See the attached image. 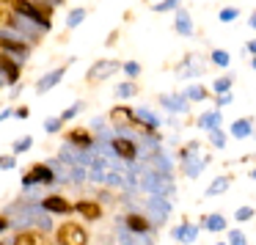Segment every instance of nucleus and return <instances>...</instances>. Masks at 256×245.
<instances>
[{
	"label": "nucleus",
	"instance_id": "nucleus-28",
	"mask_svg": "<svg viewBox=\"0 0 256 245\" xmlns=\"http://www.w3.org/2000/svg\"><path fill=\"white\" fill-rule=\"evenodd\" d=\"M185 99H196V102H201V99H207V88L204 85H190L188 91L182 94Z\"/></svg>",
	"mask_w": 256,
	"mask_h": 245
},
{
	"label": "nucleus",
	"instance_id": "nucleus-48",
	"mask_svg": "<svg viewBox=\"0 0 256 245\" xmlns=\"http://www.w3.org/2000/svg\"><path fill=\"white\" fill-rule=\"evenodd\" d=\"M248 22H251V28H254V31H256V14H254V17H251V19H248Z\"/></svg>",
	"mask_w": 256,
	"mask_h": 245
},
{
	"label": "nucleus",
	"instance_id": "nucleus-22",
	"mask_svg": "<svg viewBox=\"0 0 256 245\" xmlns=\"http://www.w3.org/2000/svg\"><path fill=\"white\" fill-rule=\"evenodd\" d=\"M119 245H152V240L135 231H119Z\"/></svg>",
	"mask_w": 256,
	"mask_h": 245
},
{
	"label": "nucleus",
	"instance_id": "nucleus-20",
	"mask_svg": "<svg viewBox=\"0 0 256 245\" xmlns=\"http://www.w3.org/2000/svg\"><path fill=\"white\" fill-rule=\"evenodd\" d=\"M135 118H138V124H141V127H149V130H154V127H160V118L154 116L152 110H146V108H138L135 110Z\"/></svg>",
	"mask_w": 256,
	"mask_h": 245
},
{
	"label": "nucleus",
	"instance_id": "nucleus-3",
	"mask_svg": "<svg viewBox=\"0 0 256 245\" xmlns=\"http://www.w3.org/2000/svg\"><path fill=\"white\" fill-rule=\"evenodd\" d=\"M11 6H14V14L36 22V25L44 28V31H50V17H47V11H44L42 6H36L31 0H11Z\"/></svg>",
	"mask_w": 256,
	"mask_h": 245
},
{
	"label": "nucleus",
	"instance_id": "nucleus-43",
	"mask_svg": "<svg viewBox=\"0 0 256 245\" xmlns=\"http://www.w3.org/2000/svg\"><path fill=\"white\" fill-rule=\"evenodd\" d=\"M31 3H36V6H42L44 11H50L52 6H61V3H64V0H31Z\"/></svg>",
	"mask_w": 256,
	"mask_h": 245
},
{
	"label": "nucleus",
	"instance_id": "nucleus-45",
	"mask_svg": "<svg viewBox=\"0 0 256 245\" xmlns=\"http://www.w3.org/2000/svg\"><path fill=\"white\" fill-rule=\"evenodd\" d=\"M11 226V220L9 218H3V215H0V231H6V229Z\"/></svg>",
	"mask_w": 256,
	"mask_h": 245
},
{
	"label": "nucleus",
	"instance_id": "nucleus-9",
	"mask_svg": "<svg viewBox=\"0 0 256 245\" xmlns=\"http://www.w3.org/2000/svg\"><path fill=\"white\" fill-rule=\"evenodd\" d=\"M121 64H116V61H96L94 66L85 72V80L88 83H99V80H105V77H111L113 72H119Z\"/></svg>",
	"mask_w": 256,
	"mask_h": 245
},
{
	"label": "nucleus",
	"instance_id": "nucleus-26",
	"mask_svg": "<svg viewBox=\"0 0 256 245\" xmlns=\"http://www.w3.org/2000/svg\"><path fill=\"white\" fill-rule=\"evenodd\" d=\"M231 85H234V77L223 75V77H218V80L212 83V91H215V94H229Z\"/></svg>",
	"mask_w": 256,
	"mask_h": 245
},
{
	"label": "nucleus",
	"instance_id": "nucleus-35",
	"mask_svg": "<svg viewBox=\"0 0 256 245\" xmlns=\"http://www.w3.org/2000/svg\"><path fill=\"white\" fill-rule=\"evenodd\" d=\"M17 168V157L14 154H0V171H11Z\"/></svg>",
	"mask_w": 256,
	"mask_h": 245
},
{
	"label": "nucleus",
	"instance_id": "nucleus-5",
	"mask_svg": "<svg viewBox=\"0 0 256 245\" xmlns=\"http://www.w3.org/2000/svg\"><path fill=\"white\" fill-rule=\"evenodd\" d=\"M0 52H6V55H11V58L17 55V61H25L28 52H31V47H28L17 33L11 36V33H6V31H0Z\"/></svg>",
	"mask_w": 256,
	"mask_h": 245
},
{
	"label": "nucleus",
	"instance_id": "nucleus-11",
	"mask_svg": "<svg viewBox=\"0 0 256 245\" xmlns=\"http://www.w3.org/2000/svg\"><path fill=\"white\" fill-rule=\"evenodd\" d=\"M66 144L75 146V149H83V152H91L94 149V135L85 132V130H72V132H66Z\"/></svg>",
	"mask_w": 256,
	"mask_h": 245
},
{
	"label": "nucleus",
	"instance_id": "nucleus-27",
	"mask_svg": "<svg viewBox=\"0 0 256 245\" xmlns=\"http://www.w3.org/2000/svg\"><path fill=\"white\" fill-rule=\"evenodd\" d=\"M201 168H204V160H185V174H188L190 179H196L198 174H201Z\"/></svg>",
	"mask_w": 256,
	"mask_h": 245
},
{
	"label": "nucleus",
	"instance_id": "nucleus-14",
	"mask_svg": "<svg viewBox=\"0 0 256 245\" xmlns=\"http://www.w3.org/2000/svg\"><path fill=\"white\" fill-rule=\"evenodd\" d=\"M0 75L6 77V83L19 80V64L11 55H6V52H0Z\"/></svg>",
	"mask_w": 256,
	"mask_h": 245
},
{
	"label": "nucleus",
	"instance_id": "nucleus-8",
	"mask_svg": "<svg viewBox=\"0 0 256 245\" xmlns=\"http://www.w3.org/2000/svg\"><path fill=\"white\" fill-rule=\"evenodd\" d=\"M113 149V152H116V157H119V160H127V163H132L138 157V146H135V141H132V138H127V135H116L111 141V144H108Z\"/></svg>",
	"mask_w": 256,
	"mask_h": 245
},
{
	"label": "nucleus",
	"instance_id": "nucleus-23",
	"mask_svg": "<svg viewBox=\"0 0 256 245\" xmlns=\"http://www.w3.org/2000/svg\"><path fill=\"white\" fill-rule=\"evenodd\" d=\"M162 108L165 110H174V113H185V110L190 108L188 102H185V97H162Z\"/></svg>",
	"mask_w": 256,
	"mask_h": 245
},
{
	"label": "nucleus",
	"instance_id": "nucleus-15",
	"mask_svg": "<svg viewBox=\"0 0 256 245\" xmlns=\"http://www.w3.org/2000/svg\"><path fill=\"white\" fill-rule=\"evenodd\" d=\"M129 231H135V234H146L149 229H152V220L146 218V215H138V212H127V218H124Z\"/></svg>",
	"mask_w": 256,
	"mask_h": 245
},
{
	"label": "nucleus",
	"instance_id": "nucleus-37",
	"mask_svg": "<svg viewBox=\"0 0 256 245\" xmlns=\"http://www.w3.org/2000/svg\"><path fill=\"white\" fill-rule=\"evenodd\" d=\"M237 17H240V11L234 9V6H229V9H223V11H221V22H234Z\"/></svg>",
	"mask_w": 256,
	"mask_h": 245
},
{
	"label": "nucleus",
	"instance_id": "nucleus-38",
	"mask_svg": "<svg viewBox=\"0 0 256 245\" xmlns=\"http://www.w3.org/2000/svg\"><path fill=\"white\" fill-rule=\"evenodd\" d=\"M61 124H64V121H61V116H58V118H55V116H50L47 121H44V130H47V132H58V130H61Z\"/></svg>",
	"mask_w": 256,
	"mask_h": 245
},
{
	"label": "nucleus",
	"instance_id": "nucleus-12",
	"mask_svg": "<svg viewBox=\"0 0 256 245\" xmlns=\"http://www.w3.org/2000/svg\"><path fill=\"white\" fill-rule=\"evenodd\" d=\"M42 210L50 212V215H69L72 204L66 198H61V196H47V198H42Z\"/></svg>",
	"mask_w": 256,
	"mask_h": 245
},
{
	"label": "nucleus",
	"instance_id": "nucleus-31",
	"mask_svg": "<svg viewBox=\"0 0 256 245\" xmlns=\"http://www.w3.org/2000/svg\"><path fill=\"white\" fill-rule=\"evenodd\" d=\"M207 229H209V231H223V229H226V218H223V215H209V218H207Z\"/></svg>",
	"mask_w": 256,
	"mask_h": 245
},
{
	"label": "nucleus",
	"instance_id": "nucleus-25",
	"mask_svg": "<svg viewBox=\"0 0 256 245\" xmlns=\"http://www.w3.org/2000/svg\"><path fill=\"white\" fill-rule=\"evenodd\" d=\"M31 146H33V138H31V135H22V138H17V141L11 144V154H14V157H17V154H25Z\"/></svg>",
	"mask_w": 256,
	"mask_h": 245
},
{
	"label": "nucleus",
	"instance_id": "nucleus-32",
	"mask_svg": "<svg viewBox=\"0 0 256 245\" xmlns=\"http://www.w3.org/2000/svg\"><path fill=\"white\" fill-rule=\"evenodd\" d=\"M85 19V9H75V11H69V17H66V28H77L80 22Z\"/></svg>",
	"mask_w": 256,
	"mask_h": 245
},
{
	"label": "nucleus",
	"instance_id": "nucleus-19",
	"mask_svg": "<svg viewBox=\"0 0 256 245\" xmlns=\"http://www.w3.org/2000/svg\"><path fill=\"white\" fill-rule=\"evenodd\" d=\"M198 237V229L190 226V223H182V226L174 229V240H179V243H196Z\"/></svg>",
	"mask_w": 256,
	"mask_h": 245
},
{
	"label": "nucleus",
	"instance_id": "nucleus-6",
	"mask_svg": "<svg viewBox=\"0 0 256 245\" xmlns=\"http://www.w3.org/2000/svg\"><path fill=\"white\" fill-rule=\"evenodd\" d=\"M9 25L17 31L19 39H31V42H39V39H42V33H44V28H39L36 22H31V19H25V17H19V14H11V17H9Z\"/></svg>",
	"mask_w": 256,
	"mask_h": 245
},
{
	"label": "nucleus",
	"instance_id": "nucleus-1",
	"mask_svg": "<svg viewBox=\"0 0 256 245\" xmlns=\"http://www.w3.org/2000/svg\"><path fill=\"white\" fill-rule=\"evenodd\" d=\"M11 226L14 229H39V231H50V212L44 210H36V207H25V210H17L11 215Z\"/></svg>",
	"mask_w": 256,
	"mask_h": 245
},
{
	"label": "nucleus",
	"instance_id": "nucleus-24",
	"mask_svg": "<svg viewBox=\"0 0 256 245\" xmlns=\"http://www.w3.org/2000/svg\"><path fill=\"white\" fill-rule=\"evenodd\" d=\"M229 132L234 138H248V135H251V118H237V121L231 124Z\"/></svg>",
	"mask_w": 256,
	"mask_h": 245
},
{
	"label": "nucleus",
	"instance_id": "nucleus-21",
	"mask_svg": "<svg viewBox=\"0 0 256 245\" xmlns=\"http://www.w3.org/2000/svg\"><path fill=\"white\" fill-rule=\"evenodd\" d=\"M198 127H201V130H207V132L218 130V127H221V113H218V110H207L204 116L198 118Z\"/></svg>",
	"mask_w": 256,
	"mask_h": 245
},
{
	"label": "nucleus",
	"instance_id": "nucleus-34",
	"mask_svg": "<svg viewBox=\"0 0 256 245\" xmlns=\"http://www.w3.org/2000/svg\"><path fill=\"white\" fill-rule=\"evenodd\" d=\"M80 110H83V102H75L72 108H66L64 113H61V121H72V118H75L77 113H80Z\"/></svg>",
	"mask_w": 256,
	"mask_h": 245
},
{
	"label": "nucleus",
	"instance_id": "nucleus-29",
	"mask_svg": "<svg viewBox=\"0 0 256 245\" xmlns=\"http://www.w3.org/2000/svg\"><path fill=\"white\" fill-rule=\"evenodd\" d=\"M229 187V177H221V179H215L212 185L207 187V196H221L223 190Z\"/></svg>",
	"mask_w": 256,
	"mask_h": 245
},
{
	"label": "nucleus",
	"instance_id": "nucleus-36",
	"mask_svg": "<svg viewBox=\"0 0 256 245\" xmlns=\"http://www.w3.org/2000/svg\"><path fill=\"white\" fill-rule=\"evenodd\" d=\"M209 141H212L215 149H223V144H226V135H223L221 130H212V132H209Z\"/></svg>",
	"mask_w": 256,
	"mask_h": 245
},
{
	"label": "nucleus",
	"instance_id": "nucleus-46",
	"mask_svg": "<svg viewBox=\"0 0 256 245\" xmlns=\"http://www.w3.org/2000/svg\"><path fill=\"white\" fill-rule=\"evenodd\" d=\"M14 116H17V118H28V108H17V110H14Z\"/></svg>",
	"mask_w": 256,
	"mask_h": 245
},
{
	"label": "nucleus",
	"instance_id": "nucleus-10",
	"mask_svg": "<svg viewBox=\"0 0 256 245\" xmlns=\"http://www.w3.org/2000/svg\"><path fill=\"white\" fill-rule=\"evenodd\" d=\"M14 245H52L50 237L39 231V229H22L17 237H14Z\"/></svg>",
	"mask_w": 256,
	"mask_h": 245
},
{
	"label": "nucleus",
	"instance_id": "nucleus-2",
	"mask_svg": "<svg viewBox=\"0 0 256 245\" xmlns=\"http://www.w3.org/2000/svg\"><path fill=\"white\" fill-rule=\"evenodd\" d=\"M55 240H58V245H88V231L77 220H66L58 226Z\"/></svg>",
	"mask_w": 256,
	"mask_h": 245
},
{
	"label": "nucleus",
	"instance_id": "nucleus-7",
	"mask_svg": "<svg viewBox=\"0 0 256 245\" xmlns=\"http://www.w3.org/2000/svg\"><path fill=\"white\" fill-rule=\"evenodd\" d=\"M52 182H55V174H52V168L47 165V163H36V165H31V171L22 177V187H31V185H52Z\"/></svg>",
	"mask_w": 256,
	"mask_h": 245
},
{
	"label": "nucleus",
	"instance_id": "nucleus-47",
	"mask_svg": "<svg viewBox=\"0 0 256 245\" xmlns=\"http://www.w3.org/2000/svg\"><path fill=\"white\" fill-rule=\"evenodd\" d=\"M248 52H254V55H256V39H254L251 44H248Z\"/></svg>",
	"mask_w": 256,
	"mask_h": 245
},
{
	"label": "nucleus",
	"instance_id": "nucleus-40",
	"mask_svg": "<svg viewBox=\"0 0 256 245\" xmlns=\"http://www.w3.org/2000/svg\"><path fill=\"white\" fill-rule=\"evenodd\" d=\"M254 207H240V210H237V220H251V218H254Z\"/></svg>",
	"mask_w": 256,
	"mask_h": 245
},
{
	"label": "nucleus",
	"instance_id": "nucleus-4",
	"mask_svg": "<svg viewBox=\"0 0 256 245\" xmlns=\"http://www.w3.org/2000/svg\"><path fill=\"white\" fill-rule=\"evenodd\" d=\"M168 215H171V201L165 196H149L146 198V218L152 220V226H160Z\"/></svg>",
	"mask_w": 256,
	"mask_h": 245
},
{
	"label": "nucleus",
	"instance_id": "nucleus-50",
	"mask_svg": "<svg viewBox=\"0 0 256 245\" xmlns=\"http://www.w3.org/2000/svg\"><path fill=\"white\" fill-rule=\"evenodd\" d=\"M251 179H256V168H254V171H251Z\"/></svg>",
	"mask_w": 256,
	"mask_h": 245
},
{
	"label": "nucleus",
	"instance_id": "nucleus-16",
	"mask_svg": "<svg viewBox=\"0 0 256 245\" xmlns=\"http://www.w3.org/2000/svg\"><path fill=\"white\" fill-rule=\"evenodd\" d=\"M149 168H152L154 174H160V177H168L171 174V157L157 149V152L152 154V160H149Z\"/></svg>",
	"mask_w": 256,
	"mask_h": 245
},
{
	"label": "nucleus",
	"instance_id": "nucleus-13",
	"mask_svg": "<svg viewBox=\"0 0 256 245\" xmlns=\"http://www.w3.org/2000/svg\"><path fill=\"white\" fill-rule=\"evenodd\" d=\"M64 75H66V66H58V69H52V72H47V75L36 83V94H47L50 88H55V85L64 80Z\"/></svg>",
	"mask_w": 256,
	"mask_h": 245
},
{
	"label": "nucleus",
	"instance_id": "nucleus-42",
	"mask_svg": "<svg viewBox=\"0 0 256 245\" xmlns=\"http://www.w3.org/2000/svg\"><path fill=\"white\" fill-rule=\"evenodd\" d=\"M176 6H179V0H162V3L154 6V11H168V9H176Z\"/></svg>",
	"mask_w": 256,
	"mask_h": 245
},
{
	"label": "nucleus",
	"instance_id": "nucleus-49",
	"mask_svg": "<svg viewBox=\"0 0 256 245\" xmlns=\"http://www.w3.org/2000/svg\"><path fill=\"white\" fill-rule=\"evenodd\" d=\"M251 66H254V69H256V55H254V61H251Z\"/></svg>",
	"mask_w": 256,
	"mask_h": 245
},
{
	"label": "nucleus",
	"instance_id": "nucleus-41",
	"mask_svg": "<svg viewBox=\"0 0 256 245\" xmlns=\"http://www.w3.org/2000/svg\"><path fill=\"white\" fill-rule=\"evenodd\" d=\"M248 240H245V234L242 231H231L229 234V245H245Z\"/></svg>",
	"mask_w": 256,
	"mask_h": 245
},
{
	"label": "nucleus",
	"instance_id": "nucleus-39",
	"mask_svg": "<svg viewBox=\"0 0 256 245\" xmlns=\"http://www.w3.org/2000/svg\"><path fill=\"white\" fill-rule=\"evenodd\" d=\"M124 72H127L129 77H138L141 75V64H138V61H127V64H124Z\"/></svg>",
	"mask_w": 256,
	"mask_h": 245
},
{
	"label": "nucleus",
	"instance_id": "nucleus-44",
	"mask_svg": "<svg viewBox=\"0 0 256 245\" xmlns=\"http://www.w3.org/2000/svg\"><path fill=\"white\" fill-rule=\"evenodd\" d=\"M218 105H231V94H221V97H218Z\"/></svg>",
	"mask_w": 256,
	"mask_h": 245
},
{
	"label": "nucleus",
	"instance_id": "nucleus-30",
	"mask_svg": "<svg viewBox=\"0 0 256 245\" xmlns=\"http://www.w3.org/2000/svg\"><path fill=\"white\" fill-rule=\"evenodd\" d=\"M132 94H138L135 83H119L116 85V97H119V99H127V97H132Z\"/></svg>",
	"mask_w": 256,
	"mask_h": 245
},
{
	"label": "nucleus",
	"instance_id": "nucleus-17",
	"mask_svg": "<svg viewBox=\"0 0 256 245\" xmlns=\"http://www.w3.org/2000/svg\"><path fill=\"white\" fill-rule=\"evenodd\" d=\"M75 210L80 212L85 220H99L102 218V204L99 201H77Z\"/></svg>",
	"mask_w": 256,
	"mask_h": 245
},
{
	"label": "nucleus",
	"instance_id": "nucleus-18",
	"mask_svg": "<svg viewBox=\"0 0 256 245\" xmlns=\"http://www.w3.org/2000/svg\"><path fill=\"white\" fill-rule=\"evenodd\" d=\"M174 28H176V33L179 36H193V19H190L188 11H176V22H174Z\"/></svg>",
	"mask_w": 256,
	"mask_h": 245
},
{
	"label": "nucleus",
	"instance_id": "nucleus-33",
	"mask_svg": "<svg viewBox=\"0 0 256 245\" xmlns=\"http://www.w3.org/2000/svg\"><path fill=\"white\" fill-rule=\"evenodd\" d=\"M229 52L226 50H212V64L215 66H229Z\"/></svg>",
	"mask_w": 256,
	"mask_h": 245
}]
</instances>
